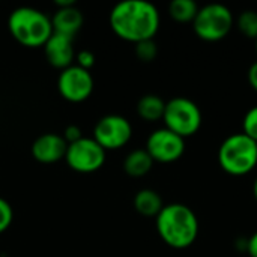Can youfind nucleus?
Returning a JSON list of instances; mask_svg holds the SVG:
<instances>
[{
    "label": "nucleus",
    "mask_w": 257,
    "mask_h": 257,
    "mask_svg": "<svg viewBox=\"0 0 257 257\" xmlns=\"http://www.w3.org/2000/svg\"><path fill=\"white\" fill-rule=\"evenodd\" d=\"M157 54H158V47L154 42V39H148L136 44V56L142 62H152L157 57Z\"/></svg>",
    "instance_id": "19"
},
{
    "label": "nucleus",
    "mask_w": 257,
    "mask_h": 257,
    "mask_svg": "<svg viewBox=\"0 0 257 257\" xmlns=\"http://www.w3.org/2000/svg\"><path fill=\"white\" fill-rule=\"evenodd\" d=\"M12 220H14L12 206L5 199L0 197V233L9 229V226L12 224Z\"/></svg>",
    "instance_id": "21"
},
{
    "label": "nucleus",
    "mask_w": 257,
    "mask_h": 257,
    "mask_svg": "<svg viewBox=\"0 0 257 257\" xmlns=\"http://www.w3.org/2000/svg\"><path fill=\"white\" fill-rule=\"evenodd\" d=\"M65 161L68 167L77 173H93L104 166L105 151L93 139L83 137L68 145Z\"/></svg>",
    "instance_id": "7"
},
{
    "label": "nucleus",
    "mask_w": 257,
    "mask_h": 257,
    "mask_svg": "<svg viewBox=\"0 0 257 257\" xmlns=\"http://www.w3.org/2000/svg\"><path fill=\"white\" fill-rule=\"evenodd\" d=\"M256 50H257V39H256Z\"/></svg>",
    "instance_id": "28"
},
{
    "label": "nucleus",
    "mask_w": 257,
    "mask_h": 257,
    "mask_svg": "<svg viewBox=\"0 0 257 257\" xmlns=\"http://www.w3.org/2000/svg\"><path fill=\"white\" fill-rule=\"evenodd\" d=\"M248 81H250L251 87L257 92V62H254L248 69Z\"/></svg>",
    "instance_id": "24"
},
{
    "label": "nucleus",
    "mask_w": 257,
    "mask_h": 257,
    "mask_svg": "<svg viewBox=\"0 0 257 257\" xmlns=\"http://www.w3.org/2000/svg\"><path fill=\"white\" fill-rule=\"evenodd\" d=\"M133 137L130 120L119 114H107L98 120L93 128V140L104 151H116L123 148Z\"/></svg>",
    "instance_id": "8"
},
{
    "label": "nucleus",
    "mask_w": 257,
    "mask_h": 257,
    "mask_svg": "<svg viewBox=\"0 0 257 257\" xmlns=\"http://www.w3.org/2000/svg\"><path fill=\"white\" fill-rule=\"evenodd\" d=\"M163 120L167 130L185 139L194 136L200 130L202 111L191 99L178 96L166 102Z\"/></svg>",
    "instance_id": "6"
},
{
    "label": "nucleus",
    "mask_w": 257,
    "mask_h": 257,
    "mask_svg": "<svg viewBox=\"0 0 257 257\" xmlns=\"http://www.w3.org/2000/svg\"><path fill=\"white\" fill-rule=\"evenodd\" d=\"M238 29L242 35L257 39V12L244 11L238 18Z\"/></svg>",
    "instance_id": "18"
},
{
    "label": "nucleus",
    "mask_w": 257,
    "mask_h": 257,
    "mask_svg": "<svg viewBox=\"0 0 257 257\" xmlns=\"http://www.w3.org/2000/svg\"><path fill=\"white\" fill-rule=\"evenodd\" d=\"M242 130L245 136H248L257 143V105L247 111L244 122H242Z\"/></svg>",
    "instance_id": "20"
},
{
    "label": "nucleus",
    "mask_w": 257,
    "mask_h": 257,
    "mask_svg": "<svg viewBox=\"0 0 257 257\" xmlns=\"http://www.w3.org/2000/svg\"><path fill=\"white\" fill-rule=\"evenodd\" d=\"M83 21H84L83 14L75 5L68 8H60L54 12L51 18L53 33H59L74 39L75 33L81 29Z\"/></svg>",
    "instance_id": "13"
},
{
    "label": "nucleus",
    "mask_w": 257,
    "mask_h": 257,
    "mask_svg": "<svg viewBox=\"0 0 257 257\" xmlns=\"http://www.w3.org/2000/svg\"><path fill=\"white\" fill-rule=\"evenodd\" d=\"M247 250H248V254H250V256L257 257V232L248 239Z\"/></svg>",
    "instance_id": "25"
},
{
    "label": "nucleus",
    "mask_w": 257,
    "mask_h": 257,
    "mask_svg": "<svg viewBox=\"0 0 257 257\" xmlns=\"http://www.w3.org/2000/svg\"><path fill=\"white\" fill-rule=\"evenodd\" d=\"M233 26V14L221 3H211L199 9L193 29L196 35L208 42L221 41L229 35Z\"/></svg>",
    "instance_id": "5"
},
{
    "label": "nucleus",
    "mask_w": 257,
    "mask_h": 257,
    "mask_svg": "<svg viewBox=\"0 0 257 257\" xmlns=\"http://www.w3.org/2000/svg\"><path fill=\"white\" fill-rule=\"evenodd\" d=\"M146 152L154 163H173L178 161L185 152V142L181 136L167 128L154 131L146 142Z\"/></svg>",
    "instance_id": "10"
},
{
    "label": "nucleus",
    "mask_w": 257,
    "mask_h": 257,
    "mask_svg": "<svg viewBox=\"0 0 257 257\" xmlns=\"http://www.w3.org/2000/svg\"><path fill=\"white\" fill-rule=\"evenodd\" d=\"M68 143L65 139L54 133L39 136L32 145V157L42 164H53L65 160Z\"/></svg>",
    "instance_id": "11"
},
{
    "label": "nucleus",
    "mask_w": 257,
    "mask_h": 257,
    "mask_svg": "<svg viewBox=\"0 0 257 257\" xmlns=\"http://www.w3.org/2000/svg\"><path fill=\"white\" fill-rule=\"evenodd\" d=\"M57 89L63 99L74 104L83 102L93 92V78L89 71L77 65H71L60 71L57 78Z\"/></svg>",
    "instance_id": "9"
},
{
    "label": "nucleus",
    "mask_w": 257,
    "mask_h": 257,
    "mask_svg": "<svg viewBox=\"0 0 257 257\" xmlns=\"http://www.w3.org/2000/svg\"><path fill=\"white\" fill-rule=\"evenodd\" d=\"M75 60H77V66H80V68H83L86 71H89L95 65V56H93L92 51H87V50L80 51L75 56Z\"/></svg>",
    "instance_id": "22"
},
{
    "label": "nucleus",
    "mask_w": 257,
    "mask_h": 257,
    "mask_svg": "<svg viewBox=\"0 0 257 257\" xmlns=\"http://www.w3.org/2000/svg\"><path fill=\"white\" fill-rule=\"evenodd\" d=\"M8 29L12 38L24 47H44L53 35L51 18L42 11L21 6L11 12Z\"/></svg>",
    "instance_id": "3"
},
{
    "label": "nucleus",
    "mask_w": 257,
    "mask_h": 257,
    "mask_svg": "<svg viewBox=\"0 0 257 257\" xmlns=\"http://www.w3.org/2000/svg\"><path fill=\"white\" fill-rule=\"evenodd\" d=\"M134 208L143 217H157L164 208V205H163L161 196L157 191L151 188H145L136 194Z\"/></svg>",
    "instance_id": "14"
},
{
    "label": "nucleus",
    "mask_w": 257,
    "mask_h": 257,
    "mask_svg": "<svg viewBox=\"0 0 257 257\" xmlns=\"http://www.w3.org/2000/svg\"><path fill=\"white\" fill-rule=\"evenodd\" d=\"M157 232L169 247L182 250L197 239L199 220L187 205H166L157 215Z\"/></svg>",
    "instance_id": "2"
},
{
    "label": "nucleus",
    "mask_w": 257,
    "mask_h": 257,
    "mask_svg": "<svg viewBox=\"0 0 257 257\" xmlns=\"http://www.w3.org/2000/svg\"><path fill=\"white\" fill-rule=\"evenodd\" d=\"M44 51H45V57L48 63L53 68H57L60 71L71 66L72 60L75 59L72 38H68L59 33L51 35V38L44 45Z\"/></svg>",
    "instance_id": "12"
},
{
    "label": "nucleus",
    "mask_w": 257,
    "mask_h": 257,
    "mask_svg": "<svg viewBox=\"0 0 257 257\" xmlns=\"http://www.w3.org/2000/svg\"><path fill=\"white\" fill-rule=\"evenodd\" d=\"M108 21L116 36L139 44L154 39L160 29V12L151 2L125 0L111 9Z\"/></svg>",
    "instance_id": "1"
},
{
    "label": "nucleus",
    "mask_w": 257,
    "mask_h": 257,
    "mask_svg": "<svg viewBox=\"0 0 257 257\" xmlns=\"http://www.w3.org/2000/svg\"><path fill=\"white\" fill-rule=\"evenodd\" d=\"M199 12V6L194 0H173L169 6L170 17L178 23L194 21Z\"/></svg>",
    "instance_id": "17"
},
{
    "label": "nucleus",
    "mask_w": 257,
    "mask_h": 257,
    "mask_svg": "<svg viewBox=\"0 0 257 257\" xmlns=\"http://www.w3.org/2000/svg\"><path fill=\"white\" fill-rule=\"evenodd\" d=\"M253 194H254V197H256L257 200V178L256 181H254V185H253Z\"/></svg>",
    "instance_id": "27"
},
{
    "label": "nucleus",
    "mask_w": 257,
    "mask_h": 257,
    "mask_svg": "<svg viewBox=\"0 0 257 257\" xmlns=\"http://www.w3.org/2000/svg\"><path fill=\"white\" fill-rule=\"evenodd\" d=\"M63 139H65V142H66L68 145L75 143V142H78L80 139H83L81 130H80L77 125H69V126H66V130H65Z\"/></svg>",
    "instance_id": "23"
},
{
    "label": "nucleus",
    "mask_w": 257,
    "mask_h": 257,
    "mask_svg": "<svg viewBox=\"0 0 257 257\" xmlns=\"http://www.w3.org/2000/svg\"><path fill=\"white\" fill-rule=\"evenodd\" d=\"M54 5L57 6V9H60V8L74 6V5H75V2H74V0H56V2H54Z\"/></svg>",
    "instance_id": "26"
},
{
    "label": "nucleus",
    "mask_w": 257,
    "mask_h": 257,
    "mask_svg": "<svg viewBox=\"0 0 257 257\" xmlns=\"http://www.w3.org/2000/svg\"><path fill=\"white\" fill-rule=\"evenodd\" d=\"M166 110V102L158 95H145L137 104V113L142 119L148 122H157L163 119Z\"/></svg>",
    "instance_id": "16"
},
{
    "label": "nucleus",
    "mask_w": 257,
    "mask_h": 257,
    "mask_svg": "<svg viewBox=\"0 0 257 257\" xmlns=\"http://www.w3.org/2000/svg\"><path fill=\"white\" fill-rule=\"evenodd\" d=\"M152 166H154V160L146 152V149H137L130 152L123 161V170L126 172V175L133 178H142L148 175Z\"/></svg>",
    "instance_id": "15"
},
{
    "label": "nucleus",
    "mask_w": 257,
    "mask_h": 257,
    "mask_svg": "<svg viewBox=\"0 0 257 257\" xmlns=\"http://www.w3.org/2000/svg\"><path fill=\"white\" fill-rule=\"evenodd\" d=\"M221 169L233 176H244L257 166V143L244 133L227 137L218 149Z\"/></svg>",
    "instance_id": "4"
}]
</instances>
